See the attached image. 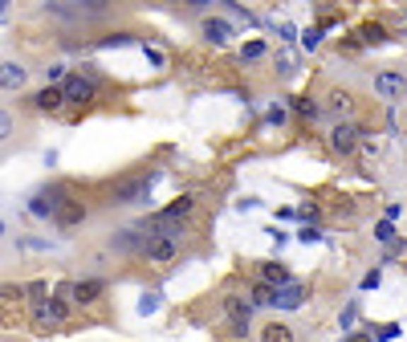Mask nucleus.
Masks as SVG:
<instances>
[{
	"label": "nucleus",
	"instance_id": "obj_1",
	"mask_svg": "<svg viewBox=\"0 0 407 342\" xmlns=\"http://www.w3.org/2000/svg\"><path fill=\"white\" fill-rule=\"evenodd\" d=\"M151 188H155V176H122L118 183H114L110 204H118V208H127V204H143L147 195H151Z\"/></svg>",
	"mask_w": 407,
	"mask_h": 342
},
{
	"label": "nucleus",
	"instance_id": "obj_2",
	"mask_svg": "<svg viewBox=\"0 0 407 342\" xmlns=\"http://www.w3.org/2000/svg\"><path fill=\"white\" fill-rule=\"evenodd\" d=\"M65 318H69V306H65L62 297H41V302H37V309H33V330L49 334V330L65 326Z\"/></svg>",
	"mask_w": 407,
	"mask_h": 342
},
{
	"label": "nucleus",
	"instance_id": "obj_3",
	"mask_svg": "<svg viewBox=\"0 0 407 342\" xmlns=\"http://www.w3.org/2000/svg\"><path fill=\"white\" fill-rule=\"evenodd\" d=\"M69 200V188L65 183H53V188H41V192L29 200V212L33 216H41V220H53L57 212H62V204Z\"/></svg>",
	"mask_w": 407,
	"mask_h": 342
},
{
	"label": "nucleus",
	"instance_id": "obj_4",
	"mask_svg": "<svg viewBox=\"0 0 407 342\" xmlns=\"http://www.w3.org/2000/svg\"><path fill=\"white\" fill-rule=\"evenodd\" d=\"M62 98H65V106H90L98 98V81L86 78V74H69L62 81Z\"/></svg>",
	"mask_w": 407,
	"mask_h": 342
},
{
	"label": "nucleus",
	"instance_id": "obj_5",
	"mask_svg": "<svg viewBox=\"0 0 407 342\" xmlns=\"http://www.w3.org/2000/svg\"><path fill=\"white\" fill-rule=\"evenodd\" d=\"M62 293L74 302V306H94L98 297L106 293V281L102 277H86V281H74V285H62Z\"/></svg>",
	"mask_w": 407,
	"mask_h": 342
},
{
	"label": "nucleus",
	"instance_id": "obj_6",
	"mask_svg": "<svg viewBox=\"0 0 407 342\" xmlns=\"http://www.w3.org/2000/svg\"><path fill=\"white\" fill-rule=\"evenodd\" d=\"M374 94L383 98V102H399V98H407V74H399V69L374 74Z\"/></svg>",
	"mask_w": 407,
	"mask_h": 342
},
{
	"label": "nucleus",
	"instance_id": "obj_7",
	"mask_svg": "<svg viewBox=\"0 0 407 342\" xmlns=\"http://www.w3.org/2000/svg\"><path fill=\"white\" fill-rule=\"evenodd\" d=\"M143 257L151 261V265H167V261H176L179 257V236H147Z\"/></svg>",
	"mask_w": 407,
	"mask_h": 342
},
{
	"label": "nucleus",
	"instance_id": "obj_8",
	"mask_svg": "<svg viewBox=\"0 0 407 342\" xmlns=\"http://www.w3.org/2000/svg\"><path fill=\"white\" fill-rule=\"evenodd\" d=\"M358 143H362V130H358L355 122H334V130H330V147H334L338 155H355Z\"/></svg>",
	"mask_w": 407,
	"mask_h": 342
},
{
	"label": "nucleus",
	"instance_id": "obj_9",
	"mask_svg": "<svg viewBox=\"0 0 407 342\" xmlns=\"http://www.w3.org/2000/svg\"><path fill=\"white\" fill-rule=\"evenodd\" d=\"M143 244H147V232L139 224H130V228H118L110 236V249L114 253H143Z\"/></svg>",
	"mask_w": 407,
	"mask_h": 342
},
{
	"label": "nucleus",
	"instance_id": "obj_10",
	"mask_svg": "<svg viewBox=\"0 0 407 342\" xmlns=\"http://www.w3.org/2000/svg\"><path fill=\"white\" fill-rule=\"evenodd\" d=\"M25 81H29V69L21 62H0V90L4 94H21Z\"/></svg>",
	"mask_w": 407,
	"mask_h": 342
},
{
	"label": "nucleus",
	"instance_id": "obj_11",
	"mask_svg": "<svg viewBox=\"0 0 407 342\" xmlns=\"http://www.w3.org/2000/svg\"><path fill=\"white\" fill-rule=\"evenodd\" d=\"M29 106H33V110H41V114H57L65 106L62 86H45V90H37V94L29 98Z\"/></svg>",
	"mask_w": 407,
	"mask_h": 342
},
{
	"label": "nucleus",
	"instance_id": "obj_12",
	"mask_svg": "<svg viewBox=\"0 0 407 342\" xmlns=\"http://www.w3.org/2000/svg\"><path fill=\"white\" fill-rule=\"evenodd\" d=\"M81 220H86V204H81V200H74V195H69V200L62 204V212L53 216V224L62 228V232H69V228H78Z\"/></svg>",
	"mask_w": 407,
	"mask_h": 342
},
{
	"label": "nucleus",
	"instance_id": "obj_13",
	"mask_svg": "<svg viewBox=\"0 0 407 342\" xmlns=\"http://www.w3.org/2000/svg\"><path fill=\"white\" fill-rule=\"evenodd\" d=\"M302 302H306V285H297V281L273 290V306L277 309H302Z\"/></svg>",
	"mask_w": 407,
	"mask_h": 342
},
{
	"label": "nucleus",
	"instance_id": "obj_14",
	"mask_svg": "<svg viewBox=\"0 0 407 342\" xmlns=\"http://www.w3.org/2000/svg\"><path fill=\"white\" fill-rule=\"evenodd\" d=\"M204 37H208L212 45L220 49V45H228V41L236 37V29H232L228 21H220V16H208V21H204Z\"/></svg>",
	"mask_w": 407,
	"mask_h": 342
},
{
	"label": "nucleus",
	"instance_id": "obj_15",
	"mask_svg": "<svg viewBox=\"0 0 407 342\" xmlns=\"http://www.w3.org/2000/svg\"><path fill=\"white\" fill-rule=\"evenodd\" d=\"M260 281H265L269 290H281V285H290L293 277H290V269H285L281 261H260Z\"/></svg>",
	"mask_w": 407,
	"mask_h": 342
},
{
	"label": "nucleus",
	"instance_id": "obj_16",
	"mask_svg": "<svg viewBox=\"0 0 407 342\" xmlns=\"http://www.w3.org/2000/svg\"><path fill=\"white\" fill-rule=\"evenodd\" d=\"M192 208H195L192 195H179L176 204H167V208H163L159 216H163V220H171V224H183V216H192Z\"/></svg>",
	"mask_w": 407,
	"mask_h": 342
},
{
	"label": "nucleus",
	"instance_id": "obj_17",
	"mask_svg": "<svg viewBox=\"0 0 407 342\" xmlns=\"http://www.w3.org/2000/svg\"><path fill=\"white\" fill-rule=\"evenodd\" d=\"M383 41H387V25H379V21L358 25V45H383Z\"/></svg>",
	"mask_w": 407,
	"mask_h": 342
},
{
	"label": "nucleus",
	"instance_id": "obj_18",
	"mask_svg": "<svg viewBox=\"0 0 407 342\" xmlns=\"http://www.w3.org/2000/svg\"><path fill=\"white\" fill-rule=\"evenodd\" d=\"M260 342H293V330L285 322H269L260 330Z\"/></svg>",
	"mask_w": 407,
	"mask_h": 342
},
{
	"label": "nucleus",
	"instance_id": "obj_19",
	"mask_svg": "<svg viewBox=\"0 0 407 342\" xmlns=\"http://www.w3.org/2000/svg\"><path fill=\"white\" fill-rule=\"evenodd\" d=\"M330 110H334V114H350V110H355V94H350V90H330Z\"/></svg>",
	"mask_w": 407,
	"mask_h": 342
},
{
	"label": "nucleus",
	"instance_id": "obj_20",
	"mask_svg": "<svg viewBox=\"0 0 407 342\" xmlns=\"http://www.w3.org/2000/svg\"><path fill=\"white\" fill-rule=\"evenodd\" d=\"M248 302H244V297H224V314L228 318H232V322H248Z\"/></svg>",
	"mask_w": 407,
	"mask_h": 342
},
{
	"label": "nucleus",
	"instance_id": "obj_21",
	"mask_svg": "<svg viewBox=\"0 0 407 342\" xmlns=\"http://www.w3.org/2000/svg\"><path fill=\"white\" fill-rule=\"evenodd\" d=\"M293 110L302 114V118H309V122H314V118L322 114V106H318V102H314L309 94H302V98H293Z\"/></svg>",
	"mask_w": 407,
	"mask_h": 342
},
{
	"label": "nucleus",
	"instance_id": "obj_22",
	"mask_svg": "<svg viewBox=\"0 0 407 342\" xmlns=\"http://www.w3.org/2000/svg\"><path fill=\"white\" fill-rule=\"evenodd\" d=\"M248 306H273V290H269L265 281H257V285L248 290Z\"/></svg>",
	"mask_w": 407,
	"mask_h": 342
},
{
	"label": "nucleus",
	"instance_id": "obj_23",
	"mask_svg": "<svg viewBox=\"0 0 407 342\" xmlns=\"http://www.w3.org/2000/svg\"><path fill=\"white\" fill-rule=\"evenodd\" d=\"M241 57L244 62H260V57H265V41H248V45L241 49Z\"/></svg>",
	"mask_w": 407,
	"mask_h": 342
},
{
	"label": "nucleus",
	"instance_id": "obj_24",
	"mask_svg": "<svg viewBox=\"0 0 407 342\" xmlns=\"http://www.w3.org/2000/svg\"><path fill=\"white\" fill-rule=\"evenodd\" d=\"M302 45H306V49H318V45H322V25H314V29L302 33Z\"/></svg>",
	"mask_w": 407,
	"mask_h": 342
},
{
	"label": "nucleus",
	"instance_id": "obj_25",
	"mask_svg": "<svg viewBox=\"0 0 407 342\" xmlns=\"http://www.w3.org/2000/svg\"><path fill=\"white\" fill-rule=\"evenodd\" d=\"M159 309V293H143L139 297V314H155Z\"/></svg>",
	"mask_w": 407,
	"mask_h": 342
},
{
	"label": "nucleus",
	"instance_id": "obj_26",
	"mask_svg": "<svg viewBox=\"0 0 407 342\" xmlns=\"http://www.w3.org/2000/svg\"><path fill=\"white\" fill-rule=\"evenodd\" d=\"M297 241H302V244H318V241H322V232H318V228H302V232H297Z\"/></svg>",
	"mask_w": 407,
	"mask_h": 342
},
{
	"label": "nucleus",
	"instance_id": "obj_27",
	"mask_svg": "<svg viewBox=\"0 0 407 342\" xmlns=\"http://www.w3.org/2000/svg\"><path fill=\"white\" fill-rule=\"evenodd\" d=\"M379 342H387V338H399V326L395 322H387V326H379V334H374Z\"/></svg>",
	"mask_w": 407,
	"mask_h": 342
},
{
	"label": "nucleus",
	"instance_id": "obj_28",
	"mask_svg": "<svg viewBox=\"0 0 407 342\" xmlns=\"http://www.w3.org/2000/svg\"><path fill=\"white\" fill-rule=\"evenodd\" d=\"M297 216H302V220H318V216H322V212H318V204H302V208H297Z\"/></svg>",
	"mask_w": 407,
	"mask_h": 342
},
{
	"label": "nucleus",
	"instance_id": "obj_29",
	"mask_svg": "<svg viewBox=\"0 0 407 342\" xmlns=\"http://www.w3.org/2000/svg\"><path fill=\"white\" fill-rule=\"evenodd\" d=\"M8 135H13V114L0 110V139H8Z\"/></svg>",
	"mask_w": 407,
	"mask_h": 342
},
{
	"label": "nucleus",
	"instance_id": "obj_30",
	"mask_svg": "<svg viewBox=\"0 0 407 342\" xmlns=\"http://www.w3.org/2000/svg\"><path fill=\"white\" fill-rule=\"evenodd\" d=\"M374 236H379V241H395V228H391V220H383V224L374 228Z\"/></svg>",
	"mask_w": 407,
	"mask_h": 342
},
{
	"label": "nucleus",
	"instance_id": "obj_31",
	"mask_svg": "<svg viewBox=\"0 0 407 342\" xmlns=\"http://www.w3.org/2000/svg\"><path fill=\"white\" fill-rule=\"evenodd\" d=\"M98 45H102V49H110V45H127V37H122V33H110V37H102Z\"/></svg>",
	"mask_w": 407,
	"mask_h": 342
},
{
	"label": "nucleus",
	"instance_id": "obj_32",
	"mask_svg": "<svg viewBox=\"0 0 407 342\" xmlns=\"http://www.w3.org/2000/svg\"><path fill=\"white\" fill-rule=\"evenodd\" d=\"M45 81H65V65H49V69H45Z\"/></svg>",
	"mask_w": 407,
	"mask_h": 342
},
{
	"label": "nucleus",
	"instance_id": "obj_33",
	"mask_svg": "<svg viewBox=\"0 0 407 342\" xmlns=\"http://www.w3.org/2000/svg\"><path fill=\"white\" fill-rule=\"evenodd\" d=\"M228 330H232V338H248V330H253V326H248V322H232Z\"/></svg>",
	"mask_w": 407,
	"mask_h": 342
},
{
	"label": "nucleus",
	"instance_id": "obj_34",
	"mask_svg": "<svg viewBox=\"0 0 407 342\" xmlns=\"http://www.w3.org/2000/svg\"><path fill=\"white\" fill-rule=\"evenodd\" d=\"M265 122H273V127H281V122H285V110H281V106H273V110L265 114Z\"/></svg>",
	"mask_w": 407,
	"mask_h": 342
},
{
	"label": "nucleus",
	"instance_id": "obj_35",
	"mask_svg": "<svg viewBox=\"0 0 407 342\" xmlns=\"http://www.w3.org/2000/svg\"><path fill=\"white\" fill-rule=\"evenodd\" d=\"M49 285L45 281H29V285H25V293H33V297H37V302H41V293H45Z\"/></svg>",
	"mask_w": 407,
	"mask_h": 342
},
{
	"label": "nucleus",
	"instance_id": "obj_36",
	"mask_svg": "<svg viewBox=\"0 0 407 342\" xmlns=\"http://www.w3.org/2000/svg\"><path fill=\"white\" fill-rule=\"evenodd\" d=\"M362 290H379V269H371V273L362 277Z\"/></svg>",
	"mask_w": 407,
	"mask_h": 342
},
{
	"label": "nucleus",
	"instance_id": "obj_37",
	"mask_svg": "<svg viewBox=\"0 0 407 342\" xmlns=\"http://www.w3.org/2000/svg\"><path fill=\"white\" fill-rule=\"evenodd\" d=\"M346 342H374V334H367V330H355Z\"/></svg>",
	"mask_w": 407,
	"mask_h": 342
},
{
	"label": "nucleus",
	"instance_id": "obj_38",
	"mask_svg": "<svg viewBox=\"0 0 407 342\" xmlns=\"http://www.w3.org/2000/svg\"><path fill=\"white\" fill-rule=\"evenodd\" d=\"M358 318V306H346V314H342V326H350Z\"/></svg>",
	"mask_w": 407,
	"mask_h": 342
},
{
	"label": "nucleus",
	"instance_id": "obj_39",
	"mask_svg": "<svg viewBox=\"0 0 407 342\" xmlns=\"http://www.w3.org/2000/svg\"><path fill=\"white\" fill-rule=\"evenodd\" d=\"M399 37H407V13H399Z\"/></svg>",
	"mask_w": 407,
	"mask_h": 342
},
{
	"label": "nucleus",
	"instance_id": "obj_40",
	"mask_svg": "<svg viewBox=\"0 0 407 342\" xmlns=\"http://www.w3.org/2000/svg\"><path fill=\"white\" fill-rule=\"evenodd\" d=\"M0 236H4V224H0Z\"/></svg>",
	"mask_w": 407,
	"mask_h": 342
}]
</instances>
